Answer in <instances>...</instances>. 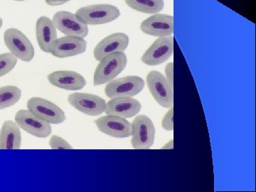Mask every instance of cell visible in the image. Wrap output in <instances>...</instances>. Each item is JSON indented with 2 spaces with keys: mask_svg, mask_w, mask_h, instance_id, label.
Masks as SVG:
<instances>
[{
  "mask_svg": "<svg viewBox=\"0 0 256 192\" xmlns=\"http://www.w3.org/2000/svg\"><path fill=\"white\" fill-rule=\"evenodd\" d=\"M76 15L88 26L100 25L117 20L120 16V11L112 4H94L80 8Z\"/></svg>",
  "mask_w": 256,
  "mask_h": 192,
  "instance_id": "2",
  "label": "cell"
},
{
  "mask_svg": "<svg viewBox=\"0 0 256 192\" xmlns=\"http://www.w3.org/2000/svg\"><path fill=\"white\" fill-rule=\"evenodd\" d=\"M22 132L14 121L5 120L0 130V149L18 150L22 146Z\"/></svg>",
  "mask_w": 256,
  "mask_h": 192,
  "instance_id": "19",
  "label": "cell"
},
{
  "mask_svg": "<svg viewBox=\"0 0 256 192\" xmlns=\"http://www.w3.org/2000/svg\"><path fill=\"white\" fill-rule=\"evenodd\" d=\"M130 38L126 34L114 33L101 40L94 50V56L100 62L106 56L117 52H124L129 46Z\"/></svg>",
  "mask_w": 256,
  "mask_h": 192,
  "instance_id": "15",
  "label": "cell"
},
{
  "mask_svg": "<svg viewBox=\"0 0 256 192\" xmlns=\"http://www.w3.org/2000/svg\"><path fill=\"white\" fill-rule=\"evenodd\" d=\"M69 104L88 116H100L105 112L106 102L100 96L86 92H74L68 96Z\"/></svg>",
  "mask_w": 256,
  "mask_h": 192,
  "instance_id": "9",
  "label": "cell"
},
{
  "mask_svg": "<svg viewBox=\"0 0 256 192\" xmlns=\"http://www.w3.org/2000/svg\"><path fill=\"white\" fill-rule=\"evenodd\" d=\"M146 84L150 92L156 102L164 108L174 106V86L170 84L163 74L152 70L146 76Z\"/></svg>",
  "mask_w": 256,
  "mask_h": 192,
  "instance_id": "3",
  "label": "cell"
},
{
  "mask_svg": "<svg viewBox=\"0 0 256 192\" xmlns=\"http://www.w3.org/2000/svg\"><path fill=\"white\" fill-rule=\"evenodd\" d=\"M22 96L21 89L15 86H5L0 88V110H4L18 104Z\"/></svg>",
  "mask_w": 256,
  "mask_h": 192,
  "instance_id": "21",
  "label": "cell"
},
{
  "mask_svg": "<svg viewBox=\"0 0 256 192\" xmlns=\"http://www.w3.org/2000/svg\"><path fill=\"white\" fill-rule=\"evenodd\" d=\"M163 129L166 131L174 130V108H171L165 114L162 121Z\"/></svg>",
  "mask_w": 256,
  "mask_h": 192,
  "instance_id": "24",
  "label": "cell"
},
{
  "mask_svg": "<svg viewBox=\"0 0 256 192\" xmlns=\"http://www.w3.org/2000/svg\"><path fill=\"white\" fill-rule=\"evenodd\" d=\"M141 108L142 105L140 101L132 97L114 98L106 102L105 112L107 116L131 118L137 116Z\"/></svg>",
  "mask_w": 256,
  "mask_h": 192,
  "instance_id": "16",
  "label": "cell"
},
{
  "mask_svg": "<svg viewBox=\"0 0 256 192\" xmlns=\"http://www.w3.org/2000/svg\"><path fill=\"white\" fill-rule=\"evenodd\" d=\"M156 134L154 124L148 116L140 114L133 120L131 144L134 149H150L154 144Z\"/></svg>",
  "mask_w": 256,
  "mask_h": 192,
  "instance_id": "4",
  "label": "cell"
},
{
  "mask_svg": "<svg viewBox=\"0 0 256 192\" xmlns=\"http://www.w3.org/2000/svg\"><path fill=\"white\" fill-rule=\"evenodd\" d=\"M4 42L10 53L18 60L24 62L33 60L35 55L34 47L22 32L18 28H8L4 32Z\"/></svg>",
  "mask_w": 256,
  "mask_h": 192,
  "instance_id": "5",
  "label": "cell"
},
{
  "mask_svg": "<svg viewBox=\"0 0 256 192\" xmlns=\"http://www.w3.org/2000/svg\"><path fill=\"white\" fill-rule=\"evenodd\" d=\"M14 1L22 2V1H25V0H14Z\"/></svg>",
  "mask_w": 256,
  "mask_h": 192,
  "instance_id": "29",
  "label": "cell"
},
{
  "mask_svg": "<svg viewBox=\"0 0 256 192\" xmlns=\"http://www.w3.org/2000/svg\"><path fill=\"white\" fill-rule=\"evenodd\" d=\"M140 30L150 36H170L174 33V18L164 14L152 15L141 23Z\"/></svg>",
  "mask_w": 256,
  "mask_h": 192,
  "instance_id": "14",
  "label": "cell"
},
{
  "mask_svg": "<svg viewBox=\"0 0 256 192\" xmlns=\"http://www.w3.org/2000/svg\"><path fill=\"white\" fill-rule=\"evenodd\" d=\"M162 150H173L174 149V140H171L168 143L162 148Z\"/></svg>",
  "mask_w": 256,
  "mask_h": 192,
  "instance_id": "27",
  "label": "cell"
},
{
  "mask_svg": "<svg viewBox=\"0 0 256 192\" xmlns=\"http://www.w3.org/2000/svg\"><path fill=\"white\" fill-rule=\"evenodd\" d=\"M54 24L56 30L66 36L85 38L88 34V26L82 22L76 14L67 11H60L53 16Z\"/></svg>",
  "mask_w": 256,
  "mask_h": 192,
  "instance_id": "10",
  "label": "cell"
},
{
  "mask_svg": "<svg viewBox=\"0 0 256 192\" xmlns=\"http://www.w3.org/2000/svg\"><path fill=\"white\" fill-rule=\"evenodd\" d=\"M165 78L174 86V63L170 62L166 64L164 69Z\"/></svg>",
  "mask_w": 256,
  "mask_h": 192,
  "instance_id": "25",
  "label": "cell"
},
{
  "mask_svg": "<svg viewBox=\"0 0 256 192\" xmlns=\"http://www.w3.org/2000/svg\"><path fill=\"white\" fill-rule=\"evenodd\" d=\"M47 79L54 86L70 92L82 90L86 86L82 74L72 70H57L48 74Z\"/></svg>",
  "mask_w": 256,
  "mask_h": 192,
  "instance_id": "17",
  "label": "cell"
},
{
  "mask_svg": "<svg viewBox=\"0 0 256 192\" xmlns=\"http://www.w3.org/2000/svg\"><path fill=\"white\" fill-rule=\"evenodd\" d=\"M100 132L116 138H126L132 134V124L118 116H102L94 121Z\"/></svg>",
  "mask_w": 256,
  "mask_h": 192,
  "instance_id": "13",
  "label": "cell"
},
{
  "mask_svg": "<svg viewBox=\"0 0 256 192\" xmlns=\"http://www.w3.org/2000/svg\"><path fill=\"white\" fill-rule=\"evenodd\" d=\"M15 122L25 132L40 138L50 137L52 132L50 124L42 120L28 110H20L15 114Z\"/></svg>",
  "mask_w": 256,
  "mask_h": 192,
  "instance_id": "11",
  "label": "cell"
},
{
  "mask_svg": "<svg viewBox=\"0 0 256 192\" xmlns=\"http://www.w3.org/2000/svg\"><path fill=\"white\" fill-rule=\"evenodd\" d=\"M70 0H45V2L48 6H54L66 4Z\"/></svg>",
  "mask_w": 256,
  "mask_h": 192,
  "instance_id": "26",
  "label": "cell"
},
{
  "mask_svg": "<svg viewBox=\"0 0 256 192\" xmlns=\"http://www.w3.org/2000/svg\"><path fill=\"white\" fill-rule=\"evenodd\" d=\"M18 64V58L12 53L0 54V78L11 72Z\"/></svg>",
  "mask_w": 256,
  "mask_h": 192,
  "instance_id": "22",
  "label": "cell"
},
{
  "mask_svg": "<svg viewBox=\"0 0 256 192\" xmlns=\"http://www.w3.org/2000/svg\"><path fill=\"white\" fill-rule=\"evenodd\" d=\"M174 37H158L142 55L141 60L148 66H158L164 64L174 54Z\"/></svg>",
  "mask_w": 256,
  "mask_h": 192,
  "instance_id": "8",
  "label": "cell"
},
{
  "mask_svg": "<svg viewBox=\"0 0 256 192\" xmlns=\"http://www.w3.org/2000/svg\"><path fill=\"white\" fill-rule=\"evenodd\" d=\"M88 43L84 38L65 36L57 38L50 48V53L58 58H69L84 54Z\"/></svg>",
  "mask_w": 256,
  "mask_h": 192,
  "instance_id": "12",
  "label": "cell"
},
{
  "mask_svg": "<svg viewBox=\"0 0 256 192\" xmlns=\"http://www.w3.org/2000/svg\"><path fill=\"white\" fill-rule=\"evenodd\" d=\"M36 36L42 52L50 53V46L58 38L54 24L48 16H42L37 20Z\"/></svg>",
  "mask_w": 256,
  "mask_h": 192,
  "instance_id": "18",
  "label": "cell"
},
{
  "mask_svg": "<svg viewBox=\"0 0 256 192\" xmlns=\"http://www.w3.org/2000/svg\"><path fill=\"white\" fill-rule=\"evenodd\" d=\"M99 62L94 72V85L95 86L108 84L122 73L127 66V56L124 52H117L106 56Z\"/></svg>",
  "mask_w": 256,
  "mask_h": 192,
  "instance_id": "1",
  "label": "cell"
},
{
  "mask_svg": "<svg viewBox=\"0 0 256 192\" xmlns=\"http://www.w3.org/2000/svg\"><path fill=\"white\" fill-rule=\"evenodd\" d=\"M144 80L137 76H128L108 82L105 94L109 98L121 97H134L142 92Z\"/></svg>",
  "mask_w": 256,
  "mask_h": 192,
  "instance_id": "6",
  "label": "cell"
},
{
  "mask_svg": "<svg viewBox=\"0 0 256 192\" xmlns=\"http://www.w3.org/2000/svg\"><path fill=\"white\" fill-rule=\"evenodd\" d=\"M2 24H3V20H2V18H0V28H2Z\"/></svg>",
  "mask_w": 256,
  "mask_h": 192,
  "instance_id": "28",
  "label": "cell"
},
{
  "mask_svg": "<svg viewBox=\"0 0 256 192\" xmlns=\"http://www.w3.org/2000/svg\"><path fill=\"white\" fill-rule=\"evenodd\" d=\"M131 9L143 14H158L164 9V0H124Z\"/></svg>",
  "mask_w": 256,
  "mask_h": 192,
  "instance_id": "20",
  "label": "cell"
},
{
  "mask_svg": "<svg viewBox=\"0 0 256 192\" xmlns=\"http://www.w3.org/2000/svg\"><path fill=\"white\" fill-rule=\"evenodd\" d=\"M50 146L54 150H72L73 146L60 136H53L50 140Z\"/></svg>",
  "mask_w": 256,
  "mask_h": 192,
  "instance_id": "23",
  "label": "cell"
},
{
  "mask_svg": "<svg viewBox=\"0 0 256 192\" xmlns=\"http://www.w3.org/2000/svg\"><path fill=\"white\" fill-rule=\"evenodd\" d=\"M26 106L32 114L50 124H62L66 120L64 111L54 102L46 99L32 97Z\"/></svg>",
  "mask_w": 256,
  "mask_h": 192,
  "instance_id": "7",
  "label": "cell"
}]
</instances>
